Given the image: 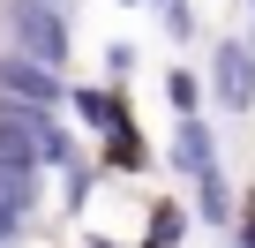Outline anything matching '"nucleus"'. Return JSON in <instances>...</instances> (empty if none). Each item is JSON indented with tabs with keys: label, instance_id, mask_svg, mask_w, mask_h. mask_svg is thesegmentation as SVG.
<instances>
[{
	"label": "nucleus",
	"instance_id": "nucleus-1",
	"mask_svg": "<svg viewBox=\"0 0 255 248\" xmlns=\"http://www.w3.org/2000/svg\"><path fill=\"white\" fill-rule=\"evenodd\" d=\"M0 45L68 75L75 60V30H68V0H0Z\"/></svg>",
	"mask_w": 255,
	"mask_h": 248
},
{
	"label": "nucleus",
	"instance_id": "nucleus-2",
	"mask_svg": "<svg viewBox=\"0 0 255 248\" xmlns=\"http://www.w3.org/2000/svg\"><path fill=\"white\" fill-rule=\"evenodd\" d=\"M203 105H218V113H255V53L240 45V38H218V53H210V83H203Z\"/></svg>",
	"mask_w": 255,
	"mask_h": 248
},
{
	"label": "nucleus",
	"instance_id": "nucleus-3",
	"mask_svg": "<svg viewBox=\"0 0 255 248\" xmlns=\"http://www.w3.org/2000/svg\"><path fill=\"white\" fill-rule=\"evenodd\" d=\"M60 98H68V75H53V68H38V60H23V53H8V45H0V105L60 113Z\"/></svg>",
	"mask_w": 255,
	"mask_h": 248
},
{
	"label": "nucleus",
	"instance_id": "nucleus-4",
	"mask_svg": "<svg viewBox=\"0 0 255 248\" xmlns=\"http://www.w3.org/2000/svg\"><path fill=\"white\" fill-rule=\"evenodd\" d=\"M75 120H83V128H98L105 143H128V136H135V120H128V105H120V90L113 83H68V98H60Z\"/></svg>",
	"mask_w": 255,
	"mask_h": 248
},
{
	"label": "nucleus",
	"instance_id": "nucleus-5",
	"mask_svg": "<svg viewBox=\"0 0 255 248\" xmlns=\"http://www.w3.org/2000/svg\"><path fill=\"white\" fill-rule=\"evenodd\" d=\"M210 166H218V136H210V120H203V113L173 120V143H165V173H180V181H203Z\"/></svg>",
	"mask_w": 255,
	"mask_h": 248
},
{
	"label": "nucleus",
	"instance_id": "nucleus-6",
	"mask_svg": "<svg viewBox=\"0 0 255 248\" xmlns=\"http://www.w3.org/2000/svg\"><path fill=\"white\" fill-rule=\"evenodd\" d=\"M195 218H203V226H218V233H225V226L240 218V196H233V181H225V166H210V173L195 181Z\"/></svg>",
	"mask_w": 255,
	"mask_h": 248
},
{
	"label": "nucleus",
	"instance_id": "nucleus-7",
	"mask_svg": "<svg viewBox=\"0 0 255 248\" xmlns=\"http://www.w3.org/2000/svg\"><path fill=\"white\" fill-rule=\"evenodd\" d=\"M180 233H188V211L165 196V203H150V226H143V241H135V248H180Z\"/></svg>",
	"mask_w": 255,
	"mask_h": 248
},
{
	"label": "nucleus",
	"instance_id": "nucleus-8",
	"mask_svg": "<svg viewBox=\"0 0 255 248\" xmlns=\"http://www.w3.org/2000/svg\"><path fill=\"white\" fill-rule=\"evenodd\" d=\"M165 105L188 120V113H203V75L195 68H165Z\"/></svg>",
	"mask_w": 255,
	"mask_h": 248
},
{
	"label": "nucleus",
	"instance_id": "nucleus-9",
	"mask_svg": "<svg viewBox=\"0 0 255 248\" xmlns=\"http://www.w3.org/2000/svg\"><path fill=\"white\" fill-rule=\"evenodd\" d=\"M158 23H165V38H195V0H158Z\"/></svg>",
	"mask_w": 255,
	"mask_h": 248
},
{
	"label": "nucleus",
	"instance_id": "nucleus-10",
	"mask_svg": "<svg viewBox=\"0 0 255 248\" xmlns=\"http://www.w3.org/2000/svg\"><path fill=\"white\" fill-rule=\"evenodd\" d=\"M135 60H143V53L128 45V38H105V68H113V90H120L128 75H135Z\"/></svg>",
	"mask_w": 255,
	"mask_h": 248
},
{
	"label": "nucleus",
	"instance_id": "nucleus-11",
	"mask_svg": "<svg viewBox=\"0 0 255 248\" xmlns=\"http://www.w3.org/2000/svg\"><path fill=\"white\" fill-rule=\"evenodd\" d=\"M225 248H255V211H240V218L225 226Z\"/></svg>",
	"mask_w": 255,
	"mask_h": 248
},
{
	"label": "nucleus",
	"instance_id": "nucleus-12",
	"mask_svg": "<svg viewBox=\"0 0 255 248\" xmlns=\"http://www.w3.org/2000/svg\"><path fill=\"white\" fill-rule=\"evenodd\" d=\"M240 45H248V53H255V23H248V38H240Z\"/></svg>",
	"mask_w": 255,
	"mask_h": 248
},
{
	"label": "nucleus",
	"instance_id": "nucleus-13",
	"mask_svg": "<svg viewBox=\"0 0 255 248\" xmlns=\"http://www.w3.org/2000/svg\"><path fill=\"white\" fill-rule=\"evenodd\" d=\"M90 248H120V241H90Z\"/></svg>",
	"mask_w": 255,
	"mask_h": 248
},
{
	"label": "nucleus",
	"instance_id": "nucleus-14",
	"mask_svg": "<svg viewBox=\"0 0 255 248\" xmlns=\"http://www.w3.org/2000/svg\"><path fill=\"white\" fill-rule=\"evenodd\" d=\"M120 8H135V0H120Z\"/></svg>",
	"mask_w": 255,
	"mask_h": 248
},
{
	"label": "nucleus",
	"instance_id": "nucleus-15",
	"mask_svg": "<svg viewBox=\"0 0 255 248\" xmlns=\"http://www.w3.org/2000/svg\"><path fill=\"white\" fill-rule=\"evenodd\" d=\"M150 8H158V0H150Z\"/></svg>",
	"mask_w": 255,
	"mask_h": 248
}]
</instances>
